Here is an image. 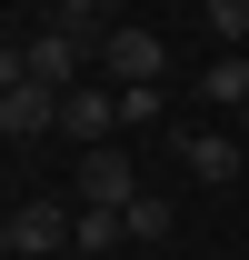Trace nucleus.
<instances>
[{
    "instance_id": "nucleus-1",
    "label": "nucleus",
    "mask_w": 249,
    "mask_h": 260,
    "mask_svg": "<svg viewBox=\"0 0 249 260\" xmlns=\"http://www.w3.org/2000/svg\"><path fill=\"white\" fill-rule=\"evenodd\" d=\"M100 60H110V80H170V50H159V30L150 20H110V30H100Z\"/></svg>"
},
{
    "instance_id": "nucleus-2",
    "label": "nucleus",
    "mask_w": 249,
    "mask_h": 260,
    "mask_svg": "<svg viewBox=\"0 0 249 260\" xmlns=\"http://www.w3.org/2000/svg\"><path fill=\"white\" fill-rule=\"evenodd\" d=\"M80 60H100L90 30H60V20H50V30L30 40V80H40V90H80Z\"/></svg>"
},
{
    "instance_id": "nucleus-3",
    "label": "nucleus",
    "mask_w": 249,
    "mask_h": 260,
    "mask_svg": "<svg viewBox=\"0 0 249 260\" xmlns=\"http://www.w3.org/2000/svg\"><path fill=\"white\" fill-rule=\"evenodd\" d=\"M80 200H100V210H130V200H140V170H130L120 140H90V150H80Z\"/></svg>"
},
{
    "instance_id": "nucleus-4",
    "label": "nucleus",
    "mask_w": 249,
    "mask_h": 260,
    "mask_svg": "<svg viewBox=\"0 0 249 260\" xmlns=\"http://www.w3.org/2000/svg\"><path fill=\"white\" fill-rule=\"evenodd\" d=\"M10 250H30V260L70 250V200H20L10 210Z\"/></svg>"
},
{
    "instance_id": "nucleus-5",
    "label": "nucleus",
    "mask_w": 249,
    "mask_h": 260,
    "mask_svg": "<svg viewBox=\"0 0 249 260\" xmlns=\"http://www.w3.org/2000/svg\"><path fill=\"white\" fill-rule=\"evenodd\" d=\"M0 130H10V140H40V130H60V90H40V80L0 90Z\"/></svg>"
},
{
    "instance_id": "nucleus-6",
    "label": "nucleus",
    "mask_w": 249,
    "mask_h": 260,
    "mask_svg": "<svg viewBox=\"0 0 249 260\" xmlns=\"http://www.w3.org/2000/svg\"><path fill=\"white\" fill-rule=\"evenodd\" d=\"M60 130L110 140V130H120V90H90V80H80V90H60Z\"/></svg>"
},
{
    "instance_id": "nucleus-7",
    "label": "nucleus",
    "mask_w": 249,
    "mask_h": 260,
    "mask_svg": "<svg viewBox=\"0 0 249 260\" xmlns=\"http://www.w3.org/2000/svg\"><path fill=\"white\" fill-rule=\"evenodd\" d=\"M180 160H189V180H239V140L229 130H189Z\"/></svg>"
},
{
    "instance_id": "nucleus-8",
    "label": "nucleus",
    "mask_w": 249,
    "mask_h": 260,
    "mask_svg": "<svg viewBox=\"0 0 249 260\" xmlns=\"http://www.w3.org/2000/svg\"><path fill=\"white\" fill-rule=\"evenodd\" d=\"M70 240H80V260H90V250H110V240H130V230H120V210L80 200V210H70Z\"/></svg>"
},
{
    "instance_id": "nucleus-9",
    "label": "nucleus",
    "mask_w": 249,
    "mask_h": 260,
    "mask_svg": "<svg viewBox=\"0 0 249 260\" xmlns=\"http://www.w3.org/2000/svg\"><path fill=\"white\" fill-rule=\"evenodd\" d=\"M120 10H130V0H50V20H60V30H110V20H120Z\"/></svg>"
},
{
    "instance_id": "nucleus-10",
    "label": "nucleus",
    "mask_w": 249,
    "mask_h": 260,
    "mask_svg": "<svg viewBox=\"0 0 249 260\" xmlns=\"http://www.w3.org/2000/svg\"><path fill=\"white\" fill-rule=\"evenodd\" d=\"M170 220H180V210H170L159 190H140V200L120 210V230H130V240H170Z\"/></svg>"
},
{
    "instance_id": "nucleus-11",
    "label": "nucleus",
    "mask_w": 249,
    "mask_h": 260,
    "mask_svg": "<svg viewBox=\"0 0 249 260\" xmlns=\"http://www.w3.org/2000/svg\"><path fill=\"white\" fill-rule=\"evenodd\" d=\"M210 100H229V110H249V50L239 60H210V80H199Z\"/></svg>"
},
{
    "instance_id": "nucleus-12",
    "label": "nucleus",
    "mask_w": 249,
    "mask_h": 260,
    "mask_svg": "<svg viewBox=\"0 0 249 260\" xmlns=\"http://www.w3.org/2000/svg\"><path fill=\"white\" fill-rule=\"evenodd\" d=\"M159 120V80H130L120 90V130H150Z\"/></svg>"
},
{
    "instance_id": "nucleus-13",
    "label": "nucleus",
    "mask_w": 249,
    "mask_h": 260,
    "mask_svg": "<svg viewBox=\"0 0 249 260\" xmlns=\"http://www.w3.org/2000/svg\"><path fill=\"white\" fill-rule=\"evenodd\" d=\"M210 30H219V40H239V50H249V0H210Z\"/></svg>"
},
{
    "instance_id": "nucleus-14",
    "label": "nucleus",
    "mask_w": 249,
    "mask_h": 260,
    "mask_svg": "<svg viewBox=\"0 0 249 260\" xmlns=\"http://www.w3.org/2000/svg\"><path fill=\"white\" fill-rule=\"evenodd\" d=\"M30 80V40H0V90H20Z\"/></svg>"
},
{
    "instance_id": "nucleus-15",
    "label": "nucleus",
    "mask_w": 249,
    "mask_h": 260,
    "mask_svg": "<svg viewBox=\"0 0 249 260\" xmlns=\"http://www.w3.org/2000/svg\"><path fill=\"white\" fill-rule=\"evenodd\" d=\"M0 250H10V220H0Z\"/></svg>"
},
{
    "instance_id": "nucleus-16",
    "label": "nucleus",
    "mask_w": 249,
    "mask_h": 260,
    "mask_svg": "<svg viewBox=\"0 0 249 260\" xmlns=\"http://www.w3.org/2000/svg\"><path fill=\"white\" fill-rule=\"evenodd\" d=\"M239 130H249V110H239Z\"/></svg>"
}]
</instances>
